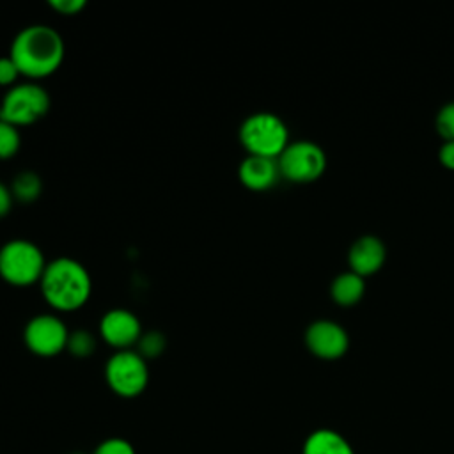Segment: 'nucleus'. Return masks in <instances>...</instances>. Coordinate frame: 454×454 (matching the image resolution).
Segmentation results:
<instances>
[{
  "instance_id": "obj_1",
  "label": "nucleus",
  "mask_w": 454,
  "mask_h": 454,
  "mask_svg": "<svg viewBox=\"0 0 454 454\" xmlns=\"http://www.w3.org/2000/svg\"><path fill=\"white\" fill-rule=\"evenodd\" d=\"M21 74L43 78L51 74L64 59V41L48 25H30L18 32L11 55Z\"/></svg>"
},
{
  "instance_id": "obj_2",
  "label": "nucleus",
  "mask_w": 454,
  "mask_h": 454,
  "mask_svg": "<svg viewBox=\"0 0 454 454\" xmlns=\"http://www.w3.org/2000/svg\"><path fill=\"white\" fill-rule=\"evenodd\" d=\"M41 291L51 307L74 310L82 307L90 294L89 271L71 257L53 259L43 271Z\"/></svg>"
},
{
  "instance_id": "obj_3",
  "label": "nucleus",
  "mask_w": 454,
  "mask_h": 454,
  "mask_svg": "<svg viewBox=\"0 0 454 454\" xmlns=\"http://www.w3.org/2000/svg\"><path fill=\"white\" fill-rule=\"evenodd\" d=\"M46 268L43 252L27 239H11L0 248V275L12 286H30L41 280Z\"/></svg>"
},
{
  "instance_id": "obj_4",
  "label": "nucleus",
  "mask_w": 454,
  "mask_h": 454,
  "mask_svg": "<svg viewBox=\"0 0 454 454\" xmlns=\"http://www.w3.org/2000/svg\"><path fill=\"white\" fill-rule=\"evenodd\" d=\"M239 138L250 154L275 158L287 147V128L277 115L259 112L245 119Z\"/></svg>"
},
{
  "instance_id": "obj_5",
  "label": "nucleus",
  "mask_w": 454,
  "mask_h": 454,
  "mask_svg": "<svg viewBox=\"0 0 454 454\" xmlns=\"http://www.w3.org/2000/svg\"><path fill=\"white\" fill-rule=\"evenodd\" d=\"M105 378L112 392L121 397L140 395L149 383L145 358L131 349H119L105 365Z\"/></svg>"
},
{
  "instance_id": "obj_6",
  "label": "nucleus",
  "mask_w": 454,
  "mask_h": 454,
  "mask_svg": "<svg viewBox=\"0 0 454 454\" xmlns=\"http://www.w3.org/2000/svg\"><path fill=\"white\" fill-rule=\"evenodd\" d=\"M50 108L48 92L35 83H20L7 90L0 105V119L18 124H30Z\"/></svg>"
},
{
  "instance_id": "obj_7",
  "label": "nucleus",
  "mask_w": 454,
  "mask_h": 454,
  "mask_svg": "<svg viewBox=\"0 0 454 454\" xmlns=\"http://www.w3.org/2000/svg\"><path fill=\"white\" fill-rule=\"evenodd\" d=\"M325 165V153L316 144L307 140L287 144V147L278 156L280 174L296 183L314 181L323 174Z\"/></svg>"
},
{
  "instance_id": "obj_8",
  "label": "nucleus",
  "mask_w": 454,
  "mask_h": 454,
  "mask_svg": "<svg viewBox=\"0 0 454 454\" xmlns=\"http://www.w3.org/2000/svg\"><path fill=\"white\" fill-rule=\"evenodd\" d=\"M69 332L66 325L50 314L35 316L25 326V344L39 356H55L67 348Z\"/></svg>"
},
{
  "instance_id": "obj_9",
  "label": "nucleus",
  "mask_w": 454,
  "mask_h": 454,
  "mask_svg": "<svg viewBox=\"0 0 454 454\" xmlns=\"http://www.w3.org/2000/svg\"><path fill=\"white\" fill-rule=\"evenodd\" d=\"M307 348L323 360L340 358L348 349V335L342 326L333 321H316L305 333Z\"/></svg>"
},
{
  "instance_id": "obj_10",
  "label": "nucleus",
  "mask_w": 454,
  "mask_h": 454,
  "mask_svg": "<svg viewBox=\"0 0 454 454\" xmlns=\"http://www.w3.org/2000/svg\"><path fill=\"white\" fill-rule=\"evenodd\" d=\"M140 321L126 309L108 310L99 323L101 337L114 348L128 349L137 340H140Z\"/></svg>"
},
{
  "instance_id": "obj_11",
  "label": "nucleus",
  "mask_w": 454,
  "mask_h": 454,
  "mask_svg": "<svg viewBox=\"0 0 454 454\" xmlns=\"http://www.w3.org/2000/svg\"><path fill=\"white\" fill-rule=\"evenodd\" d=\"M385 261V247L374 236H364L351 245L349 266L353 273L364 277L376 273Z\"/></svg>"
},
{
  "instance_id": "obj_12",
  "label": "nucleus",
  "mask_w": 454,
  "mask_h": 454,
  "mask_svg": "<svg viewBox=\"0 0 454 454\" xmlns=\"http://www.w3.org/2000/svg\"><path fill=\"white\" fill-rule=\"evenodd\" d=\"M278 163L273 158L250 154L239 165V179L250 190H266L278 177Z\"/></svg>"
},
{
  "instance_id": "obj_13",
  "label": "nucleus",
  "mask_w": 454,
  "mask_h": 454,
  "mask_svg": "<svg viewBox=\"0 0 454 454\" xmlns=\"http://www.w3.org/2000/svg\"><path fill=\"white\" fill-rule=\"evenodd\" d=\"M301 454H355V450L340 433L321 427L309 433L301 445Z\"/></svg>"
},
{
  "instance_id": "obj_14",
  "label": "nucleus",
  "mask_w": 454,
  "mask_h": 454,
  "mask_svg": "<svg viewBox=\"0 0 454 454\" xmlns=\"http://www.w3.org/2000/svg\"><path fill=\"white\" fill-rule=\"evenodd\" d=\"M364 294V280L356 273H342L332 284V296L339 305H353Z\"/></svg>"
},
{
  "instance_id": "obj_15",
  "label": "nucleus",
  "mask_w": 454,
  "mask_h": 454,
  "mask_svg": "<svg viewBox=\"0 0 454 454\" xmlns=\"http://www.w3.org/2000/svg\"><path fill=\"white\" fill-rule=\"evenodd\" d=\"M12 192L20 200L30 202V200L37 199V195L41 192V181L34 172H21L16 176V179L12 183Z\"/></svg>"
},
{
  "instance_id": "obj_16",
  "label": "nucleus",
  "mask_w": 454,
  "mask_h": 454,
  "mask_svg": "<svg viewBox=\"0 0 454 454\" xmlns=\"http://www.w3.org/2000/svg\"><path fill=\"white\" fill-rule=\"evenodd\" d=\"M20 147V133L14 124L0 119V158H11Z\"/></svg>"
},
{
  "instance_id": "obj_17",
  "label": "nucleus",
  "mask_w": 454,
  "mask_h": 454,
  "mask_svg": "<svg viewBox=\"0 0 454 454\" xmlns=\"http://www.w3.org/2000/svg\"><path fill=\"white\" fill-rule=\"evenodd\" d=\"M92 454H137V450L129 440L121 436H110L101 440L94 447Z\"/></svg>"
},
{
  "instance_id": "obj_18",
  "label": "nucleus",
  "mask_w": 454,
  "mask_h": 454,
  "mask_svg": "<svg viewBox=\"0 0 454 454\" xmlns=\"http://www.w3.org/2000/svg\"><path fill=\"white\" fill-rule=\"evenodd\" d=\"M436 129L447 142H454V103L445 105L438 112Z\"/></svg>"
},
{
  "instance_id": "obj_19",
  "label": "nucleus",
  "mask_w": 454,
  "mask_h": 454,
  "mask_svg": "<svg viewBox=\"0 0 454 454\" xmlns=\"http://www.w3.org/2000/svg\"><path fill=\"white\" fill-rule=\"evenodd\" d=\"M67 348L76 356H87L94 351V339L87 332H76L69 335Z\"/></svg>"
},
{
  "instance_id": "obj_20",
  "label": "nucleus",
  "mask_w": 454,
  "mask_h": 454,
  "mask_svg": "<svg viewBox=\"0 0 454 454\" xmlns=\"http://www.w3.org/2000/svg\"><path fill=\"white\" fill-rule=\"evenodd\" d=\"M163 337L158 333H149L144 339H140V355L145 356H156L163 349Z\"/></svg>"
},
{
  "instance_id": "obj_21",
  "label": "nucleus",
  "mask_w": 454,
  "mask_h": 454,
  "mask_svg": "<svg viewBox=\"0 0 454 454\" xmlns=\"http://www.w3.org/2000/svg\"><path fill=\"white\" fill-rule=\"evenodd\" d=\"M20 74L18 66L11 57H0V85H9Z\"/></svg>"
},
{
  "instance_id": "obj_22",
  "label": "nucleus",
  "mask_w": 454,
  "mask_h": 454,
  "mask_svg": "<svg viewBox=\"0 0 454 454\" xmlns=\"http://www.w3.org/2000/svg\"><path fill=\"white\" fill-rule=\"evenodd\" d=\"M51 5L64 14H73V12H78L85 5V2L83 0H51Z\"/></svg>"
},
{
  "instance_id": "obj_23",
  "label": "nucleus",
  "mask_w": 454,
  "mask_h": 454,
  "mask_svg": "<svg viewBox=\"0 0 454 454\" xmlns=\"http://www.w3.org/2000/svg\"><path fill=\"white\" fill-rule=\"evenodd\" d=\"M440 160L447 168L454 170V142H445L440 149Z\"/></svg>"
},
{
  "instance_id": "obj_24",
  "label": "nucleus",
  "mask_w": 454,
  "mask_h": 454,
  "mask_svg": "<svg viewBox=\"0 0 454 454\" xmlns=\"http://www.w3.org/2000/svg\"><path fill=\"white\" fill-rule=\"evenodd\" d=\"M12 204V195L7 190V186H4V183H0V216H4Z\"/></svg>"
}]
</instances>
